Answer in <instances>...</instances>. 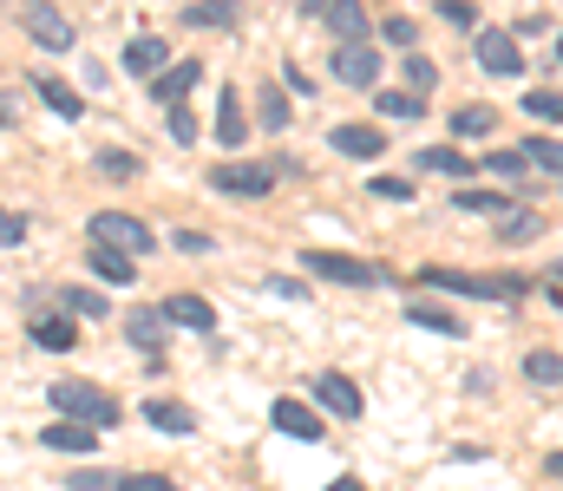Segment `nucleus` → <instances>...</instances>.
<instances>
[{
    "mask_svg": "<svg viewBox=\"0 0 563 491\" xmlns=\"http://www.w3.org/2000/svg\"><path fill=\"white\" fill-rule=\"evenodd\" d=\"M46 400L59 406V420H79V426H119V400L92 380H53Z\"/></svg>",
    "mask_w": 563,
    "mask_h": 491,
    "instance_id": "f257e3e1",
    "label": "nucleus"
},
{
    "mask_svg": "<svg viewBox=\"0 0 563 491\" xmlns=\"http://www.w3.org/2000/svg\"><path fill=\"white\" fill-rule=\"evenodd\" d=\"M301 269L321 276V282H341V289H380V282H387L367 256H347V249H308Z\"/></svg>",
    "mask_w": 563,
    "mask_h": 491,
    "instance_id": "f03ea898",
    "label": "nucleus"
},
{
    "mask_svg": "<svg viewBox=\"0 0 563 491\" xmlns=\"http://www.w3.org/2000/svg\"><path fill=\"white\" fill-rule=\"evenodd\" d=\"M420 282H432L439 295H485V302H518L525 295V282L518 276H465V269H420Z\"/></svg>",
    "mask_w": 563,
    "mask_h": 491,
    "instance_id": "7ed1b4c3",
    "label": "nucleus"
},
{
    "mask_svg": "<svg viewBox=\"0 0 563 491\" xmlns=\"http://www.w3.org/2000/svg\"><path fill=\"white\" fill-rule=\"evenodd\" d=\"M20 26H26V40L46 46V53H66V46H73V20H66L53 0H20Z\"/></svg>",
    "mask_w": 563,
    "mask_h": 491,
    "instance_id": "20e7f679",
    "label": "nucleus"
},
{
    "mask_svg": "<svg viewBox=\"0 0 563 491\" xmlns=\"http://www.w3.org/2000/svg\"><path fill=\"white\" fill-rule=\"evenodd\" d=\"M92 243H112V249H125V256H144V249H151V230H144L139 216H125V210H99V216H92Z\"/></svg>",
    "mask_w": 563,
    "mask_h": 491,
    "instance_id": "39448f33",
    "label": "nucleus"
},
{
    "mask_svg": "<svg viewBox=\"0 0 563 491\" xmlns=\"http://www.w3.org/2000/svg\"><path fill=\"white\" fill-rule=\"evenodd\" d=\"M478 66L492 72V79H518L525 72V59H518V33H478Z\"/></svg>",
    "mask_w": 563,
    "mask_h": 491,
    "instance_id": "423d86ee",
    "label": "nucleus"
},
{
    "mask_svg": "<svg viewBox=\"0 0 563 491\" xmlns=\"http://www.w3.org/2000/svg\"><path fill=\"white\" fill-rule=\"evenodd\" d=\"M223 197H269V183H276V170L269 164H217V177H210Z\"/></svg>",
    "mask_w": 563,
    "mask_h": 491,
    "instance_id": "0eeeda50",
    "label": "nucleus"
},
{
    "mask_svg": "<svg viewBox=\"0 0 563 491\" xmlns=\"http://www.w3.org/2000/svg\"><path fill=\"white\" fill-rule=\"evenodd\" d=\"M374 72H380V59H374V46H367V40H361V46H334V79H341V86L367 92V86H374Z\"/></svg>",
    "mask_w": 563,
    "mask_h": 491,
    "instance_id": "6e6552de",
    "label": "nucleus"
},
{
    "mask_svg": "<svg viewBox=\"0 0 563 491\" xmlns=\"http://www.w3.org/2000/svg\"><path fill=\"white\" fill-rule=\"evenodd\" d=\"M269 420H276V433L301 439V446H314V439H321V413H314V406H301V400H276V406H269Z\"/></svg>",
    "mask_w": 563,
    "mask_h": 491,
    "instance_id": "1a4fd4ad",
    "label": "nucleus"
},
{
    "mask_svg": "<svg viewBox=\"0 0 563 491\" xmlns=\"http://www.w3.org/2000/svg\"><path fill=\"white\" fill-rule=\"evenodd\" d=\"M314 400H321L334 420H361V387H354L347 373H321V380H314Z\"/></svg>",
    "mask_w": 563,
    "mask_h": 491,
    "instance_id": "9d476101",
    "label": "nucleus"
},
{
    "mask_svg": "<svg viewBox=\"0 0 563 491\" xmlns=\"http://www.w3.org/2000/svg\"><path fill=\"white\" fill-rule=\"evenodd\" d=\"M40 446H53V453H73V459H86V453L99 446V426H79V420H59V426H46V433H40Z\"/></svg>",
    "mask_w": 563,
    "mask_h": 491,
    "instance_id": "9b49d317",
    "label": "nucleus"
},
{
    "mask_svg": "<svg viewBox=\"0 0 563 491\" xmlns=\"http://www.w3.org/2000/svg\"><path fill=\"white\" fill-rule=\"evenodd\" d=\"M210 132H217V145H223V152H236V145L250 138V119H243V99H236V92H223V99H217V125H210Z\"/></svg>",
    "mask_w": 563,
    "mask_h": 491,
    "instance_id": "f8f14e48",
    "label": "nucleus"
},
{
    "mask_svg": "<svg viewBox=\"0 0 563 491\" xmlns=\"http://www.w3.org/2000/svg\"><path fill=\"white\" fill-rule=\"evenodd\" d=\"M334 152L341 158H380L387 132H374V125H334Z\"/></svg>",
    "mask_w": 563,
    "mask_h": 491,
    "instance_id": "ddd939ff",
    "label": "nucleus"
},
{
    "mask_svg": "<svg viewBox=\"0 0 563 491\" xmlns=\"http://www.w3.org/2000/svg\"><path fill=\"white\" fill-rule=\"evenodd\" d=\"M164 322H170V327H197V334H210V327H217V309H210L203 295H170V302H164Z\"/></svg>",
    "mask_w": 563,
    "mask_h": 491,
    "instance_id": "4468645a",
    "label": "nucleus"
},
{
    "mask_svg": "<svg viewBox=\"0 0 563 491\" xmlns=\"http://www.w3.org/2000/svg\"><path fill=\"white\" fill-rule=\"evenodd\" d=\"M197 79H203V66H197V59H177L170 72H157V79H151V92H157L164 105H184V92H190Z\"/></svg>",
    "mask_w": 563,
    "mask_h": 491,
    "instance_id": "2eb2a0df",
    "label": "nucleus"
},
{
    "mask_svg": "<svg viewBox=\"0 0 563 491\" xmlns=\"http://www.w3.org/2000/svg\"><path fill=\"white\" fill-rule=\"evenodd\" d=\"M328 26H334L341 46H361V40H367V7H361V0H334V7H328Z\"/></svg>",
    "mask_w": 563,
    "mask_h": 491,
    "instance_id": "dca6fc26",
    "label": "nucleus"
},
{
    "mask_svg": "<svg viewBox=\"0 0 563 491\" xmlns=\"http://www.w3.org/2000/svg\"><path fill=\"white\" fill-rule=\"evenodd\" d=\"M144 420H151L157 433H177V439H190V433H197V413H190V406H177V400H151V406H144Z\"/></svg>",
    "mask_w": 563,
    "mask_h": 491,
    "instance_id": "f3484780",
    "label": "nucleus"
},
{
    "mask_svg": "<svg viewBox=\"0 0 563 491\" xmlns=\"http://www.w3.org/2000/svg\"><path fill=\"white\" fill-rule=\"evenodd\" d=\"M125 334H132V347L157 354V347H164V309H132V315H125Z\"/></svg>",
    "mask_w": 563,
    "mask_h": 491,
    "instance_id": "a211bd4d",
    "label": "nucleus"
},
{
    "mask_svg": "<svg viewBox=\"0 0 563 491\" xmlns=\"http://www.w3.org/2000/svg\"><path fill=\"white\" fill-rule=\"evenodd\" d=\"M92 269H99L106 282H139V256H125V249H112V243H92Z\"/></svg>",
    "mask_w": 563,
    "mask_h": 491,
    "instance_id": "6ab92c4d",
    "label": "nucleus"
},
{
    "mask_svg": "<svg viewBox=\"0 0 563 491\" xmlns=\"http://www.w3.org/2000/svg\"><path fill=\"white\" fill-rule=\"evenodd\" d=\"M33 341H40L46 354H66V347L79 341V334H73V315H40V322H33Z\"/></svg>",
    "mask_w": 563,
    "mask_h": 491,
    "instance_id": "aec40b11",
    "label": "nucleus"
},
{
    "mask_svg": "<svg viewBox=\"0 0 563 491\" xmlns=\"http://www.w3.org/2000/svg\"><path fill=\"white\" fill-rule=\"evenodd\" d=\"M420 170H439V177H472V158H465V152H452V145H426Z\"/></svg>",
    "mask_w": 563,
    "mask_h": 491,
    "instance_id": "412c9836",
    "label": "nucleus"
},
{
    "mask_svg": "<svg viewBox=\"0 0 563 491\" xmlns=\"http://www.w3.org/2000/svg\"><path fill=\"white\" fill-rule=\"evenodd\" d=\"M407 322L432 327V334H465V322H459L452 309H439V302H413V309H407Z\"/></svg>",
    "mask_w": 563,
    "mask_h": 491,
    "instance_id": "4be33fe9",
    "label": "nucleus"
},
{
    "mask_svg": "<svg viewBox=\"0 0 563 491\" xmlns=\"http://www.w3.org/2000/svg\"><path fill=\"white\" fill-rule=\"evenodd\" d=\"M525 373H531L538 387H563V354H551V347H531V354H525Z\"/></svg>",
    "mask_w": 563,
    "mask_h": 491,
    "instance_id": "5701e85b",
    "label": "nucleus"
},
{
    "mask_svg": "<svg viewBox=\"0 0 563 491\" xmlns=\"http://www.w3.org/2000/svg\"><path fill=\"white\" fill-rule=\"evenodd\" d=\"M157 66H164V40L139 33V40L125 46V72H157Z\"/></svg>",
    "mask_w": 563,
    "mask_h": 491,
    "instance_id": "b1692460",
    "label": "nucleus"
},
{
    "mask_svg": "<svg viewBox=\"0 0 563 491\" xmlns=\"http://www.w3.org/2000/svg\"><path fill=\"white\" fill-rule=\"evenodd\" d=\"M40 99H46L59 119H79V112H86V99H79L73 86H59V79H40Z\"/></svg>",
    "mask_w": 563,
    "mask_h": 491,
    "instance_id": "393cba45",
    "label": "nucleus"
},
{
    "mask_svg": "<svg viewBox=\"0 0 563 491\" xmlns=\"http://www.w3.org/2000/svg\"><path fill=\"white\" fill-rule=\"evenodd\" d=\"M184 20H190V26H236V7H230V0H197Z\"/></svg>",
    "mask_w": 563,
    "mask_h": 491,
    "instance_id": "a878e982",
    "label": "nucleus"
},
{
    "mask_svg": "<svg viewBox=\"0 0 563 491\" xmlns=\"http://www.w3.org/2000/svg\"><path fill=\"white\" fill-rule=\"evenodd\" d=\"M492 125H498V112H485V105H465V112L452 119L459 138H492Z\"/></svg>",
    "mask_w": 563,
    "mask_h": 491,
    "instance_id": "bb28decb",
    "label": "nucleus"
},
{
    "mask_svg": "<svg viewBox=\"0 0 563 491\" xmlns=\"http://www.w3.org/2000/svg\"><path fill=\"white\" fill-rule=\"evenodd\" d=\"M459 210H472V216H511V203L498 190H459Z\"/></svg>",
    "mask_w": 563,
    "mask_h": 491,
    "instance_id": "cd10ccee",
    "label": "nucleus"
},
{
    "mask_svg": "<svg viewBox=\"0 0 563 491\" xmlns=\"http://www.w3.org/2000/svg\"><path fill=\"white\" fill-rule=\"evenodd\" d=\"M59 302H66V315H79V322H99V315H106V295L73 289V282H66V295H59Z\"/></svg>",
    "mask_w": 563,
    "mask_h": 491,
    "instance_id": "c85d7f7f",
    "label": "nucleus"
},
{
    "mask_svg": "<svg viewBox=\"0 0 563 491\" xmlns=\"http://www.w3.org/2000/svg\"><path fill=\"white\" fill-rule=\"evenodd\" d=\"M525 112H531V119H544V125H558V119H563V92H544V86H538V92H525Z\"/></svg>",
    "mask_w": 563,
    "mask_h": 491,
    "instance_id": "c756f323",
    "label": "nucleus"
},
{
    "mask_svg": "<svg viewBox=\"0 0 563 491\" xmlns=\"http://www.w3.org/2000/svg\"><path fill=\"white\" fill-rule=\"evenodd\" d=\"M538 230H544V216H531V210H511V216H505V230H498V236H505V243H531V236H538Z\"/></svg>",
    "mask_w": 563,
    "mask_h": 491,
    "instance_id": "7c9ffc66",
    "label": "nucleus"
},
{
    "mask_svg": "<svg viewBox=\"0 0 563 491\" xmlns=\"http://www.w3.org/2000/svg\"><path fill=\"white\" fill-rule=\"evenodd\" d=\"M485 170H492V177H511V183H525L531 158H525V152H492V158H485Z\"/></svg>",
    "mask_w": 563,
    "mask_h": 491,
    "instance_id": "2f4dec72",
    "label": "nucleus"
},
{
    "mask_svg": "<svg viewBox=\"0 0 563 491\" xmlns=\"http://www.w3.org/2000/svg\"><path fill=\"white\" fill-rule=\"evenodd\" d=\"M525 158L538 164V170H558V177H563V145H558V138H531V145H525Z\"/></svg>",
    "mask_w": 563,
    "mask_h": 491,
    "instance_id": "473e14b6",
    "label": "nucleus"
},
{
    "mask_svg": "<svg viewBox=\"0 0 563 491\" xmlns=\"http://www.w3.org/2000/svg\"><path fill=\"white\" fill-rule=\"evenodd\" d=\"M380 112L387 119H420V92H380Z\"/></svg>",
    "mask_w": 563,
    "mask_h": 491,
    "instance_id": "72a5a7b5",
    "label": "nucleus"
},
{
    "mask_svg": "<svg viewBox=\"0 0 563 491\" xmlns=\"http://www.w3.org/2000/svg\"><path fill=\"white\" fill-rule=\"evenodd\" d=\"M439 86V66L432 59H407V92H432Z\"/></svg>",
    "mask_w": 563,
    "mask_h": 491,
    "instance_id": "f704fd0d",
    "label": "nucleus"
},
{
    "mask_svg": "<svg viewBox=\"0 0 563 491\" xmlns=\"http://www.w3.org/2000/svg\"><path fill=\"white\" fill-rule=\"evenodd\" d=\"M99 170H106V177H139L144 164L132 158V152H99Z\"/></svg>",
    "mask_w": 563,
    "mask_h": 491,
    "instance_id": "c9c22d12",
    "label": "nucleus"
},
{
    "mask_svg": "<svg viewBox=\"0 0 563 491\" xmlns=\"http://www.w3.org/2000/svg\"><path fill=\"white\" fill-rule=\"evenodd\" d=\"M164 132H170L177 145H190V138H197V119H190L184 105H170V119H164Z\"/></svg>",
    "mask_w": 563,
    "mask_h": 491,
    "instance_id": "e433bc0d",
    "label": "nucleus"
},
{
    "mask_svg": "<svg viewBox=\"0 0 563 491\" xmlns=\"http://www.w3.org/2000/svg\"><path fill=\"white\" fill-rule=\"evenodd\" d=\"M119 491H177V486H170V479H157V472H125Z\"/></svg>",
    "mask_w": 563,
    "mask_h": 491,
    "instance_id": "4c0bfd02",
    "label": "nucleus"
},
{
    "mask_svg": "<svg viewBox=\"0 0 563 491\" xmlns=\"http://www.w3.org/2000/svg\"><path fill=\"white\" fill-rule=\"evenodd\" d=\"M439 20H445V26H472L478 13H472V0H439Z\"/></svg>",
    "mask_w": 563,
    "mask_h": 491,
    "instance_id": "58836bf2",
    "label": "nucleus"
},
{
    "mask_svg": "<svg viewBox=\"0 0 563 491\" xmlns=\"http://www.w3.org/2000/svg\"><path fill=\"white\" fill-rule=\"evenodd\" d=\"M263 125H276V132H282V125H288V99H282L276 86L263 92Z\"/></svg>",
    "mask_w": 563,
    "mask_h": 491,
    "instance_id": "ea45409f",
    "label": "nucleus"
},
{
    "mask_svg": "<svg viewBox=\"0 0 563 491\" xmlns=\"http://www.w3.org/2000/svg\"><path fill=\"white\" fill-rule=\"evenodd\" d=\"M387 40H394V46H413V40H420V26H413L407 13H394V20H387Z\"/></svg>",
    "mask_w": 563,
    "mask_h": 491,
    "instance_id": "a19ab883",
    "label": "nucleus"
},
{
    "mask_svg": "<svg viewBox=\"0 0 563 491\" xmlns=\"http://www.w3.org/2000/svg\"><path fill=\"white\" fill-rule=\"evenodd\" d=\"M374 197H394V203H407V197H413V183H407V177H374Z\"/></svg>",
    "mask_w": 563,
    "mask_h": 491,
    "instance_id": "79ce46f5",
    "label": "nucleus"
},
{
    "mask_svg": "<svg viewBox=\"0 0 563 491\" xmlns=\"http://www.w3.org/2000/svg\"><path fill=\"white\" fill-rule=\"evenodd\" d=\"M20 236H26V223H20V216H7V210H0V249H7V243H20Z\"/></svg>",
    "mask_w": 563,
    "mask_h": 491,
    "instance_id": "37998d69",
    "label": "nucleus"
},
{
    "mask_svg": "<svg viewBox=\"0 0 563 491\" xmlns=\"http://www.w3.org/2000/svg\"><path fill=\"white\" fill-rule=\"evenodd\" d=\"M13 119H20V99H13V92H0V125H13Z\"/></svg>",
    "mask_w": 563,
    "mask_h": 491,
    "instance_id": "c03bdc74",
    "label": "nucleus"
},
{
    "mask_svg": "<svg viewBox=\"0 0 563 491\" xmlns=\"http://www.w3.org/2000/svg\"><path fill=\"white\" fill-rule=\"evenodd\" d=\"M328 491H367V486H361V479H334Z\"/></svg>",
    "mask_w": 563,
    "mask_h": 491,
    "instance_id": "a18cd8bd",
    "label": "nucleus"
},
{
    "mask_svg": "<svg viewBox=\"0 0 563 491\" xmlns=\"http://www.w3.org/2000/svg\"><path fill=\"white\" fill-rule=\"evenodd\" d=\"M544 466H551V472H558V479H563V453H551V459H544Z\"/></svg>",
    "mask_w": 563,
    "mask_h": 491,
    "instance_id": "49530a36",
    "label": "nucleus"
},
{
    "mask_svg": "<svg viewBox=\"0 0 563 491\" xmlns=\"http://www.w3.org/2000/svg\"><path fill=\"white\" fill-rule=\"evenodd\" d=\"M558 53H563V40H558Z\"/></svg>",
    "mask_w": 563,
    "mask_h": 491,
    "instance_id": "de8ad7c7",
    "label": "nucleus"
}]
</instances>
